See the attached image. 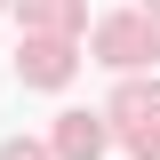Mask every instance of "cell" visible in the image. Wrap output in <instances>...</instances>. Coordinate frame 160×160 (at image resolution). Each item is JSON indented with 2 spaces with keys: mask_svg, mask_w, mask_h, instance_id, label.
<instances>
[{
  "mask_svg": "<svg viewBox=\"0 0 160 160\" xmlns=\"http://www.w3.org/2000/svg\"><path fill=\"white\" fill-rule=\"evenodd\" d=\"M144 16H152V24H160V0H144Z\"/></svg>",
  "mask_w": 160,
  "mask_h": 160,
  "instance_id": "8992f818",
  "label": "cell"
},
{
  "mask_svg": "<svg viewBox=\"0 0 160 160\" xmlns=\"http://www.w3.org/2000/svg\"><path fill=\"white\" fill-rule=\"evenodd\" d=\"M96 48H104V64H144V56H160V24L152 16H112V24H96Z\"/></svg>",
  "mask_w": 160,
  "mask_h": 160,
  "instance_id": "6da1fadb",
  "label": "cell"
},
{
  "mask_svg": "<svg viewBox=\"0 0 160 160\" xmlns=\"http://www.w3.org/2000/svg\"><path fill=\"white\" fill-rule=\"evenodd\" d=\"M112 112L128 120V128H144V120H160V88H144V80H136V88H120V104H112Z\"/></svg>",
  "mask_w": 160,
  "mask_h": 160,
  "instance_id": "277c9868",
  "label": "cell"
},
{
  "mask_svg": "<svg viewBox=\"0 0 160 160\" xmlns=\"http://www.w3.org/2000/svg\"><path fill=\"white\" fill-rule=\"evenodd\" d=\"M56 152H64V160H96V152H104V120H88V112H64V128H56Z\"/></svg>",
  "mask_w": 160,
  "mask_h": 160,
  "instance_id": "3957f363",
  "label": "cell"
},
{
  "mask_svg": "<svg viewBox=\"0 0 160 160\" xmlns=\"http://www.w3.org/2000/svg\"><path fill=\"white\" fill-rule=\"evenodd\" d=\"M16 72L32 80V88H56V80L72 72V56H64L56 40H32V48H24V56H16Z\"/></svg>",
  "mask_w": 160,
  "mask_h": 160,
  "instance_id": "7a4b0ae2",
  "label": "cell"
},
{
  "mask_svg": "<svg viewBox=\"0 0 160 160\" xmlns=\"http://www.w3.org/2000/svg\"><path fill=\"white\" fill-rule=\"evenodd\" d=\"M0 160H48L40 144H0Z\"/></svg>",
  "mask_w": 160,
  "mask_h": 160,
  "instance_id": "5b68a950",
  "label": "cell"
}]
</instances>
